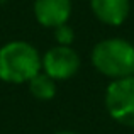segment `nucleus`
I'll list each match as a JSON object with an SVG mask.
<instances>
[{"label": "nucleus", "instance_id": "obj_1", "mask_svg": "<svg viewBox=\"0 0 134 134\" xmlns=\"http://www.w3.org/2000/svg\"><path fill=\"white\" fill-rule=\"evenodd\" d=\"M43 68L37 49L26 41H12L0 48V80L7 83H26Z\"/></svg>", "mask_w": 134, "mask_h": 134}, {"label": "nucleus", "instance_id": "obj_2", "mask_svg": "<svg viewBox=\"0 0 134 134\" xmlns=\"http://www.w3.org/2000/svg\"><path fill=\"white\" fill-rule=\"evenodd\" d=\"M92 63L109 78H124L134 75V46L121 37H110L95 44Z\"/></svg>", "mask_w": 134, "mask_h": 134}, {"label": "nucleus", "instance_id": "obj_3", "mask_svg": "<svg viewBox=\"0 0 134 134\" xmlns=\"http://www.w3.org/2000/svg\"><path fill=\"white\" fill-rule=\"evenodd\" d=\"M105 107L114 121L134 127V75L117 78L107 87Z\"/></svg>", "mask_w": 134, "mask_h": 134}, {"label": "nucleus", "instance_id": "obj_4", "mask_svg": "<svg viewBox=\"0 0 134 134\" xmlns=\"http://www.w3.org/2000/svg\"><path fill=\"white\" fill-rule=\"evenodd\" d=\"M80 68V56L71 46H54L43 56V70L53 80H68Z\"/></svg>", "mask_w": 134, "mask_h": 134}, {"label": "nucleus", "instance_id": "obj_5", "mask_svg": "<svg viewBox=\"0 0 134 134\" xmlns=\"http://www.w3.org/2000/svg\"><path fill=\"white\" fill-rule=\"evenodd\" d=\"M71 14V0H34V15L44 27L66 24Z\"/></svg>", "mask_w": 134, "mask_h": 134}, {"label": "nucleus", "instance_id": "obj_6", "mask_svg": "<svg viewBox=\"0 0 134 134\" xmlns=\"http://www.w3.org/2000/svg\"><path fill=\"white\" fill-rule=\"evenodd\" d=\"M92 12L107 26H121L129 15V0H90Z\"/></svg>", "mask_w": 134, "mask_h": 134}, {"label": "nucleus", "instance_id": "obj_7", "mask_svg": "<svg viewBox=\"0 0 134 134\" xmlns=\"http://www.w3.org/2000/svg\"><path fill=\"white\" fill-rule=\"evenodd\" d=\"M29 90L37 100H51L56 93V80L39 71L29 80Z\"/></svg>", "mask_w": 134, "mask_h": 134}, {"label": "nucleus", "instance_id": "obj_8", "mask_svg": "<svg viewBox=\"0 0 134 134\" xmlns=\"http://www.w3.org/2000/svg\"><path fill=\"white\" fill-rule=\"evenodd\" d=\"M54 37H56V41H58V44L70 46L73 43V39H75V32H73V29L70 26L63 24V26L54 27Z\"/></svg>", "mask_w": 134, "mask_h": 134}, {"label": "nucleus", "instance_id": "obj_9", "mask_svg": "<svg viewBox=\"0 0 134 134\" xmlns=\"http://www.w3.org/2000/svg\"><path fill=\"white\" fill-rule=\"evenodd\" d=\"M56 134H76V132H73V131H59V132H56Z\"/></svg>", "mask_w": 134, "mask_h": 134}]
</instances>
